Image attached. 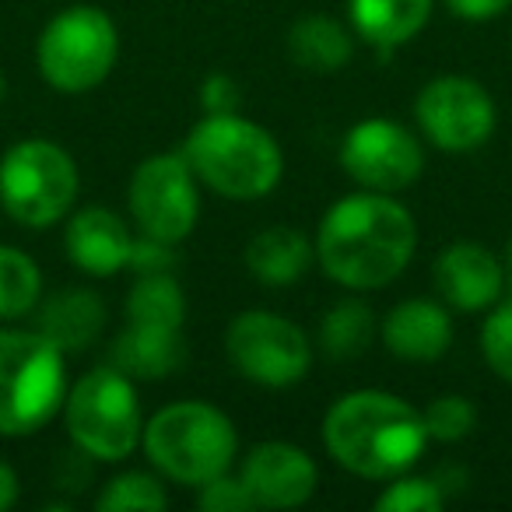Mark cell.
I'll list each match as a JSON object with an SVG mask.
<instances>
[{
    "mask_svg": "<svg viewBox=\"0 0 512 512\" xmlns=\"http://www.w3.org/2000/svg\"><path fill=\"white\" fill-rule=\"evenodd\" d=\"M418 221L393 193L358 190L334 200L316 228V264L348 292H379L411 267Z\"/></svg>",
    "mask_w": 512,
    "mask_h": 512,
    "instance_id": "cell-1",
    "label": "cell"
},
{
    "mask_svg": "<svg viewBox=\"0 0 512 512\" xmlns=\"http://www.w3.org/2000/svg\"><path fill=\"white\" fill-rule=\"evenodd\" d=\"M323 446L348 474L390 481L425 456L428 432L411 400L390 390H351L323 414Z\"/></svg>",
    "mask_w": 512,
    "mask_h": 512,
    "instance_id": "cell-2",
    "label": "cell"
},
{
    "mask_svg": "<svg viewBox=\"0 0 512 512\" xmlns=\"http://www.w3.org/2000/svg\"><path fill=\"white\" fill-rule=\"evenodd\" d=\"M183 155L197 183L225 200H260L285 176L274 134L239 113H204L186 134Z\"/></svg>",
    "mask_w": 512,
    "mask_h": 512,
    "instance_id": "cell-3",
    "label": "cell"
},
{
    "mask_svg": "<svg viewBox=\"0 0 512 512\" xmlns=\"http://www.w3.org/2000/svg\"><path fill=\"white\" fill-rule=\"evenodd\" d=\"M144 456L172 484L200 488L232 470L239 456V432L221 407L207 400H176L144 421Z\"/></svg>",
    "mask_w": 512,
    "mask_h": 512,
    "instance_id": "cell-4",
    "label": "cell"
},
{
    "mask_svg": "<svg viewBox=\"0 0 512 512\" xmlns=\"http://www.w3.org/2000/svg\"><path fill=\"white\" fill-rule=\"evenodd\" d=\"M67 355L36 327H0V435L22 439L46 428L67 400Z\"/></svg>",
    "mask_w": 512,
    "mask_h": 512,
    "instance_id": "cell-5",
    "label": "cell"
},
{
    "mask_svg": "<svg viewBox=\"0 0 512 512\" xmlns=\"http://www.w3.org/2000/svg\"><path fill=\"white\" fill-rule=\"evenodd\" d=\"M64 425L95 463H123L141 449L144 414L137 386L116 365H99L67 386Z\"/></svg>",
    "mask_w": 512,
    "mask_h": 512,
    "instance_id": "cell-6",
    "label": "cell"
},
{
    "mask_svg": "<svg viewBox=\"0 0 512 512\" xmlns=\"http://www.w3.org/2000/svg\"><path fill=\"white\" fill-rule=\"evenodd\" d=\"M78 162L50 137H25L0 158V207L25 228H53L74 211Z\"/></svg>",
    "mask_w": 512,
    "mask_h": 512,
    "instance_id": "cell-7",
    "label": "cell"
},
{
    "mask_svg": "<svg viewBox=\"0 0 512 512\" xmlns=\"http://www.w3.org/2000/svg\"><path fill=\"white\" fill-rule=\"evenodd\" d=\"M120 60L116 22L95 4H74L46 22L36 43L43 81L60 95H85L113 74Z\"/></svg>",
    "mask_w": 512,
    "mask_h": 512,
    "instance_id": "cell-8",
    "label": "cell"
},
{
    "mask_svg": "<svg viewBox=\"0 0 512 512\" xmlns=\"http://www.w3.org/2000/svg\"><path fill=\"white\" fill-rule=\"evenodd\" d=\"M225 355L246 383L288 390L309 376L313 344L306 330L288 316L271 309H246L228 323Z\"/></svg>",
    "mask_w": 512,
    "mask_h": 512,
    "instance_id": "cell-9",
    "label": "cell"
},
{
    "mask_svg": "<svg viewBox=\"0 0 512 512\" xmlns=\"http://www.w3.org/2000/svg\"><path fill=\"white\" fill-rule=\"evenodd\" d=\"M130 218L137 232L179 246L200 221V190L183 151L144 158L127 186Z\"/></svg>",
    "mask_w": 512,
    "mask_h": 512,
    "instance_id": "cell-10",
    "label": "cell"
},
{
    "mask_svg": "<svg viewBox=\"0 0 512 512\" xmlns=\"http://www.w3.org/2000/svg\"><path fill=\"white\" fill-rule=\"evenodd\" d=\"M414 120L432 148L446 155H470L491 141L498 109L481 81L467 74H442L418 92Z\"/></svg>",
    "mask_w": 512,
    "mask_h": 512,
    "instance_id": "cell-11",
    "label": "cell"
},
{
    "mask_svg": "<svg viewBox=\"0 0 512 512\" xmlns=\"http://www.w3.org/2000/svg\"><path fill=\"white\" fill-rule=\"evenodd\" d=\"M341 169L358 190L400 193L414 186L425 172V148L397 120L369 116L358 120L341 141Z\"/></svg>",
    "mask_w": 512,
    "mask_h": 512,
    "instance_id": "cell-12",
    "label": "cell"
},
{
    "mask_svg": "<svg viewBox=\"0 0 512 512\" xmlns=\"http://www.w3.org/2000/svg\"><path fill=\"white\" fill-rule=\"evenodd\" d=\"M239 477L256 509H299L320 488V467L302 446L285 439L256 442L239 463Z\"/></svg>",
    "mask_w": 512,
    "mask_h": 512,
    "instance_id": "cell-13",
    "label": "cell"
},
{
    "mask_svg": "<svg viewBox=\"0 0 512 512\" xmlns=\"http://www.w3.org/2000/svg\"><path fill=\"white\" fill-rule=\"evenodd\" d=\"M432 281L449 309L484 313L502 299L505 264L481 242H453L435 256Z\"/></svg>",
    "mask_w": 512,
    "mask_h": 512,
    "instance_id": "cell-14",
    "label": "cell"
},
{
    "mask_svg": "<svg viewBox=\"0 0 512 512\" xmlns=\"http://www.w3.org/2000/svg\"><path fill=\"white\" fill-rule=\"evenodd\" d=\"M64 249L67 260L88 278H113V274L127 271L130 249H134V235H130L127 221L116 211L102 204L78 207L67 214L64 228Z\"/></svg>",
    "mask_w": 512,
    "mask_h": 512,
    "instance_id": "cell-15",
    "label": "cell"
},
{
    "mask_svg": "<svg viewBox=\"0 0 512 512\" xmlns=\"http://www.w3.org/2000/svg\"><path fill=\"white\" fill-rule=\"evenodd\" d=\"M379 337L400 362H439L453 344V316L446 302L404 299L383 316Z\"/></svg>",
    "mask_w": 512,
    "mask_h": 512,
    "instance_id": "cell-16",
    "label": "cell"
},
{
    "mask_svg": "<svg viewBox=\"0 0 512 512\" xmlns=\"http://www.w3.org/2000/svg\"><path fill=\"white\" fill-rule=\"evenodd\" d=\"M109 309L95 288H60L36 306V330L57 344L64 355H81L102 337Z\"/></svg>",
    "mask_w": 512,
    "mask_h": 512,
    "instance_id": "cell-17",
    "label": "cell"
},
{
    "mask_svg": "<svg viewBox=\"0 0 512 512\" xmlns=\"http://www.w3.org/2000/svg\"><path fill=\"white\" fill-rule=\"evenodd\" d=\"M316 260V242L295 225H271L256 232L242 249V264L249 278L267 288H288L306 278Z\"/></svg>",
    "mask_w": 512,
    "mask_h": 512,
    "instance_id": "cell-18",
    "label": "cell"
},
{
    "mask_svg": "<svg viewBox=\"0 0 512 512\" xmlns=\"http://www.w3.org/2000/svg\"><path fill=\"white\" fill-rule=\"evenodd\" d=\"M186 344L179 327H158V323H134L127 320V327L120 330V337L109 348V358L120 372H127L130 379H144L155 383L165 379L183 365Z\"/></svg>",
    "mask_w": 512,
    "mask_h": 512,
    "instance_id": "cell-19",
    "label": "cell"
},
{
    "mask_svg": "<svg viewBox=\"0 0 512 512\" xmlns=\"http://www.w3.org/2000/svg\"><path fill=\"white\" fill-rule=\"evenodd\" d=\"M435 0H348L351 32L376 50H397L432 22Z\"/></svg>",
    "mask_w": 512,
    "mask_h": 512,
    "instance_id": "cell-20",
    "label": "cell"
},
{
    "mask_svg": "<svg viewBox=\"0 0 512 512\" xmlns=\"http://www.w3.org/2000/svg\"><path fill=\"white\" fill-rule=\"evenodd\" d=\"M288 57L309 74H337L355 57V32L351 25L330 15H306L285 36Z\"/></svg>",
    "mask_w": 512,
    "mask_h": 512,
    "instance_id": "cell-21",
    "label": "cell"
},
{
    "mask_svg": "<svg viewBox=\"0 0 512 512\" xmlns=\"http://www.w3.org/2000/svg\"><path fill=\"white\" fill-rule=\"evenodd\" d=\"M43 302V271L25 249L0 242V323H18Z\"/></svg>",
    "mask_w": 512,
    "mask_h": 512,
    "instance_id": "cell-22",
    "label": "cell"
},
{
    "mask_svg": "<svg viewBox=\"0 0 512 512\" xmlns=\"http://www.w3.org/2000/svg\"><path fill=\"white\" fill-rule=\"evenodd\" d=\"M372 334H376V313L362 299L334 302L320 320V348L334 362L358 358L372 344Z\"/></svg>",
    "mask_w": 512,
    "mask_h": 512,
    "instance_id": "cell-23",
    "label": "cell"
},
{
    "mask_svg": "<svg viewBox=\"0 0 512 512\" xmlns=\"http://www.w3.org/2000/svg\"><path fill=\"white\" fill-rule=\"evenodd\" d=\"M127 320L179 327L186 323V295L172 274H137L127 295Z\"/></svg>",
    "mask_w": 512,
    "mask_h": 512,
    "instance_id": "cell-24",
    "label": "cell"
},
{
    "mask_svg": "<svg viewBox=\"0 0 512 512\" xmlns=\"http://www.w3.org/2000/svg\"><path fill=\"white\" fill-rule=\"evenodd\" d=\"M165 505H169V491H165L162 477L148 474V470L113 474L95 495L99 512H162Z\"/></svg>",
    "mask_w": 512,
    "mask_h": 512,
    "instance_id": "cell-25",
    "label": "cell"
},
{
    "mask_svg": "<svg viewBox=\"0 0 512 512\" xmlns=\"http://www.w3.org/2000/svg\"><path fill=\"white\" fill-rule=\"evenodd\" d=\"M446 505V491L435 477L397 474L386 481L376 498V512H439Z\"/></svg>",
    "mask_w": 512,
    "mask_h": 512,
    "instance_id": "cell-26",
    "label": "cell"
},
{
    "mask_svg": "<svg viewBox=\"0 0 512 512\" xmlns=\"http://www.w3.org/2000/svg\"><path fill=\"white\" fill-rule=\"evenodd\" d=\"M425 418L428 442H463L477 425V407L460 393H442V397L428 400V407L421 411Z\"/></svg>",
    "mask_w": 512,
    "mask_h": 512,
    "instance_id": "cell-27",
    "label": "cell"
},
{
    "mask_svg": "<svg viewBox=\"0 0 512 512\" xmlns=\"http://www.w3.org/2000/svg\"><path fill=\"white\" fill-rule=\"evenodd\" d=\"M481 355L502 383H512V302H495L484 316Z\"/></svg>",
    "mask_w": 512,
    "mask_h": 512,
    "instance_id": "cell-28",
    "label": "cell"
},
{
    "mask_svg": "<svg viewBox=\"0 0 512 512\" xmlns=\"http://www.w3.org/2000/svg\"><path fill=\"white\" fill-rule=\"evenodd\" d=\"M197 509L204 512H246V509H256L253 505V495L246 491V484H242V477L232 470H225V474L211 477V481H204L197 488Z\"/></svg>",
    "mask_w": 512,
    "mask_h": 512,
    "instance_id": "cell-29",
    "label": "cell"
},
{
    "mask_svg": "<svg viewBox=\"0 0 512 512\" xmlns=\"http://www.w3.org/2000/svg\"><path fill=\"white\" fill-rule=\"evenodd\" d=\"M176 267V246L162 239H151V235H137L134 249H130V264L127 271L134 274H172Z\"/></svg>",
    "mask_w": 512,
    "mask_h": 512,
    "instance_id": "cell-30",
    "label": "cell"
},
{
    "mask_svg": "<svg viewBox=\"0 0 512 512\" xmlns=\"http://www.w3.org/2000/svg\"><path fill=\"white\" fill-rule=\"evenodd\" d=\"M200 106L204 113H239V85L228 74H211L200 85Z\"/></svg>",
    "mask_w": 512,
    "mask_h": 512,
    "instance_id": "cell-31",
    "label": "cell"
},
{
    "mask_svg": "<svg viewBox=\"0 0 512 512\" xmlns=\"http://www.w3.org/2000/svg\"><path fill=\"white\" fill-rule=\"evenodd\" d=\"M92 456L81 453L74 446V453H64L57 463V488H67V491H81V484L92 481Z\"/></svg>",
    "mask_w": 512,
    "mask_h": 512,
    "instance_id": "cell-32",
    "label": "cell"
},
{
    "mask_svg": "<svg viewBox=\"0 0 512 512\" xmlns=\"http://www.w3.org/2000/svg\"><path fill=\"white\" fill-rule=\"evenodd\" d=\"M442 4L463 22H491L512 8V0H442Z\"/></svg>",
    "mask_w": 512,
    "mask_h": 512,
    "instance_id": "cell-33",
    "label": "cell"
},
{
    "mask_svg": "<svg viewBox=\"0 0 512 512\" xmlns=\"http://www.w3.org/2000/svg\"><path fill=\"white\" fill-rule=\"evenodd\" d=\"M22 498V481H18V470L8 460H0V512H8Z\"/></svg>",
    "mask_w": 512,
    "mask_h": 512,
    "instance_id": "cell-34",
    "label": "cell"
},
{
    "mask_svg": "<svg viewBox=\"0 0 512 512\" xmlns=\"http://www.w3.org/2000/svg\"><path fill=\"white\" fill-rule=\"evenodd\" d=\"M505 278L512 281V239H509V246H505Z\"/></svg>",
    "mask_w": 512,
    "mask_h": 512,
    "instance_id": "cell-35",
    "label": "cell"
}]
</instances>
